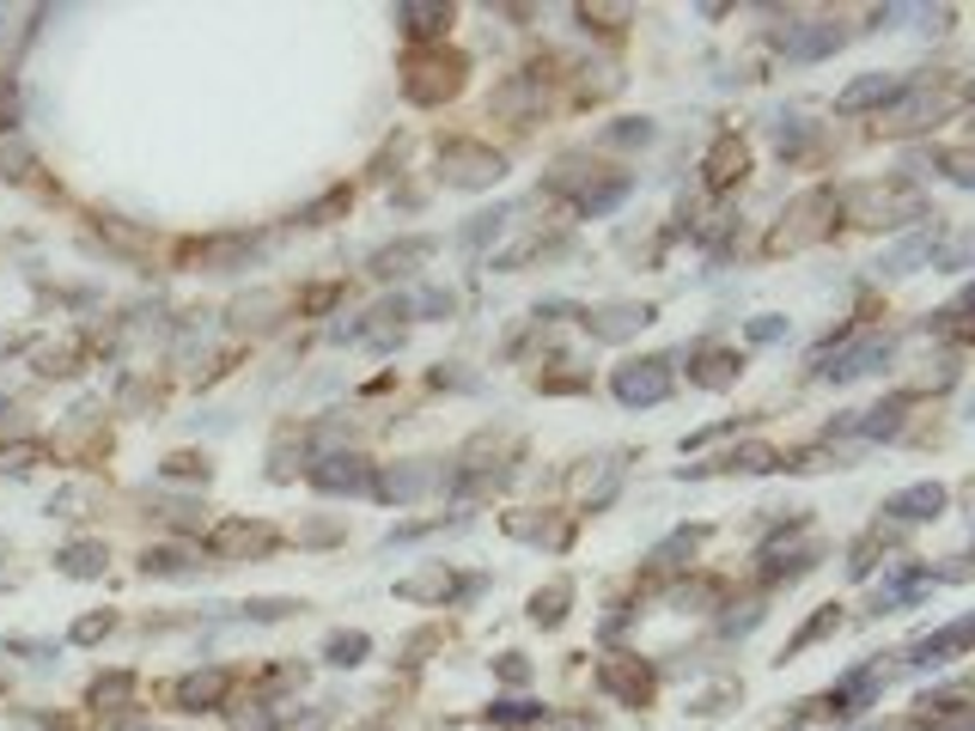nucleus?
<instances>
[{
    "instance_id": "1",
    "label": "nucleus",
    "mask_w": 975,
    "mask_h": 731,
    "mask_svg": "<svg viewBox=\"0 0 975 731\" xmlns=\"http://www.w3.org/2000/svg\"><path fill=\"white\" fill-rule=\"evenodd\" d=\"M439 165H446V183H458V189H488V183L506 177V159L482 140H446Z\"/></svg>"
},
{
    "instance_id": "2",
    "label": "nucleus",
    "mask_w": 975,
    "mask_h": 731,
    "mask_svg": "<svg viewBox=\"0 0 975 731\" xmlns=\"http://www.w3.org/2000/svg\"><path fill=\"white\" fill-rule=\"evenodd\" d=\"M458 86H464V56H415L409 80H402V91H409L415 104H439Z\"/></svg>"
},
{
    "instance_id": "3",
    "label": "nucleus",
    "mask_w": 975,
    "mask_h": 731,
    "mask_svg": "<svg viewBox=\"0 0 975 731\" xmlns=\"http://www.w3.org/2000/svg\"><path fill=\"white\" fill-rule=\"evenodd\" d=\"M610 390H616V402H628V409L665 402V390H671V360H628V366H616Z\"/></svg>"
},
{
    "instance_id": "4",
    "label": "nucleus",
    "mask_w": 975,
    "mask_h": 731,
    "mask_svg": "<svg viewBox=\"0 0 975 731\" xmlns=\"http://www.w3.org/2000/svg\"><path fill=\"white\" fill-rule=\"evenodd\" d=\"M311 488H323V494H372V488H379V476H372L367 457L330 451V457H318V464H311Z\"/></svg>"
},
{
    "instance_id": "5",
    "label": "nucleus",
    "mask_w": 975,
    "mask_h": 731,
    "mask_svg": "<svg viewBox=\"0 0 975 731\" xmlns=\"http://www.w3.org/2000/svg\"><path fill=\"white\" fill-rule=\"evenodd\" d=\"M854 202H860V220H866V226H903V220L920 214V195L903 189V183H890V189H884V183H872V189H860Z\"/></svg>"
},
{
    "instance_id": "6",
    "label": "nucleus",
    "mask_w": 975,
    "mask_h": 731,
    "mask_svg": "<svg viewBox=\"0 0 975 731\" xmlns=\"http://www.w3.org/2000/svg\"><path fill=\"white\" fill-rule=\"evenodd\" d=\"M884 360H890V342H884V335H866V342L841 348V354H817V372H823V378H836V384H848V378L878 372Z\"/></svg>"
},
{
    "instance_id": "7",
    "label": "nucleus",
    "mask_w": 975,
    "mask_h": 731,
    "mask_svg": "<svg viewBox=\"0 0 975 731\" xmlns=\"http://www.w3.org/2000/svg\"><path fill=\"white\" fill-rule=\"evenodd\" d=\"M841 25H829V19H817V25H787V31H774V43L787 49L792 61H817V56H836L841 49Z\"/></svg>"
},
{
    "instance_id": "8",
    "label": "nucleus",
    "mask_w": 975,
    "mask_h": 731,
    "mask_svg": "<svg viewBox=\"0 0 975 731\" xmlns=\"http://www.w3.org/2000/svg\"><path fill=\"white\" fill-rule=\"evenodd\" d=\"M945 513V488L939 481H915V488L890 494L884 500V518H896V525H927V518Z\"/></svg>"
},
{
    "instance_id": "9",
    "label": "nucleus",
    "mask_w": 975,
    "mask_h": 731,
    "mask_svg": "<svg viewBox=\"0 0 975 731\" xmlns=\"http://www.w3.org/2000/svg\"><path fill=\"white\" fill-rule=\"evenodd\" d=\"M579 323L597 335V342H622V335H634V330L653 323V305H604V311H585Z\"/></svg>"
},
{
    "instance_id": "10",
    "label": "nucleus",
    "mask_w": 975,
    "mask_h": 731,
    "mask_svg": "<svg viewBox=\"0 0 975 731\" xmlns=\"http://www.w3.org/2000/svg\"><path fill=\"white\" fill-rule=\"evenodd\" d=\"M226 689H232L226 671H195V676H177V683H172V701H177V708H189V713H207V708H220V701H226Z\"/></svg>"
},
{
    "instance_id": "11",
    "label": "nucleus",
    "mask_w": 975,
    "mask_h": 731,
    "mask_svg": "<svg viewBox=\"0 0 975 731\" xmlns=\"http://www.w3.org/2000/svg\"><path fill=\"white\" fill-rule=\"evenodd\" d=\"M908 91V74H866V80H854L848 91L836 98V110H872V104H890V98H903Z\"/></svg>"
},
{
    "instance_id": "12",
    "label": "nucleus",
    "mask_w": 975,
    "mask_h": 731,
    "mask_svg": "<svg viewBox=\"0 0 975 731\" xmlns=\"http://www.w3.org/2000/svg\"><path fill=\"white\" fill-rule=\"evenodd\" d=\"M597 683H604V689H610V695H616V701H628V708H641V701H646V689H653V676L641 671V659H634V664H622V659H604V664H597Z\"/></svg>"
},
{
    "instance_id": "13",
    "label": "nucleus",
    "mask_w": 975,
    "mask_h": 731,
    "mask_svg": "<svg viewBox=\"0 0 975 731\" xmlns=\"http://www.w3.org/2000/svg\"><path fill=\"white\" fill-rule=\"evenodd\" d=\"M275 548V530L269 525H220L214 530V555L238 561V555H269Z\"/></svg>"
},
{
    "instance_id": "14",
    "label": "nucleus",
    "mask_w": 975,
    "mask_h": 731,
    "mask_svg": "<svg viewBox=\"0 0 975 731\" xmlns=\"http://www.w3.org/2000/svg\"><path fill=\"white\" fill-rule=\"evenodd\" d=\"M433 481H439V469H433V464H427V457H421V464L384 469V476H379V488H372V494H384V500H415V494H427V488H433Z\"/></svg>"
},
{
    "instance_id": "15",
    "label": "nucleus",
    "mask_w": 975,
    "mask_h": 731,
    "mask_svg": "<svg viewBox=\"0 0 975 731\" xmlns=\"http://www.w3.org/2000/svg\"><path fill=\"white\" fill-rule=\"evenodd\" d=\"M903 110H896L890 116V123H884V128H890V135H908V128H933V123H939V116L945 110H952V104H945V98H927V91H915V80H908V91H903Z\"/></svg>"
},
{
    "instance_id": "16",
    "label": "nucleus",
    "mask_w": 975,
    "mask_h": 731,
    "mask_svg": "<svg viewBox=\"0 0 975 731\" xmlns=\"http://www.w3.org/2000/svg\"><path fill=\"white\" fill-rule=\"evenodd\" d=\"M433 256V238H402V244H384L379 256H372V274L379 281H397V274H409L415 263H427Z\"/></svg>"
},
{
    "instance_id": "17",
    "label": "nucleus",
    "mask_w": 975,
    "mask_h": 731,
    "mask_svg": "<svg viewBox=\"0 0 975 731\" xmlns=\"http://www.w3.org/2000/svg\"><path fill=\"white\" fill-rule=\"evenodd\" d=\"M969 646V622L957 616L952 628H939V634H927V640H915V664H945L952 652H964Z\"/></svg>"
},
{
    "instance_id": "18",
    "label": "nucleus",
    "mask_w": 975,
    "mask_h": 731,
    "mask_svg": "<svg viewBox=\"0 0 975 731\" xmlns=\"http://www.w3.org/2000/svg\"><path fill=\"white\" fill-rule=\"evenodd\" d=\"M397 25L409 37H439L451 25V7H427V0H402L397 7Z\"/></svg>"
},
{
    "instance_id": "19",
    "label": "nucleus",
    "mask_w": 975,
    "mask_h": 731,
    "mask_svg": "<svg viewBox=\"0 0 975 731\" xmlns=\"http://www.w3.org/2000/svg\"><path fill=\"white\" fill-rule=\"evenodd\" d=\"M397 597H409V604H446L451 597V573L446 567H427V573H409V579H397Z\"/></svg>"
},
{
    "instance_id": "20",
    "label": "nucleus",
    "mask_w": 975,
    "mask_h": 731,
    "mask_svg": "<svg viewBox=\"0 0 975 731\" xmlns=\"http://www.w3.org/2000/svg\"><path fill=\"white\" fill-rule=\"evenodd\" d=\"M738 177H744V147H738V140L725 135L720 147L708 153V183H713V189H732Z\"/></svg>"
},
{
    "instance_id": "21",
    "label": "nucleus",
    "mask_w": 975,
    "mask_h": 731,
    "mask_svg": "<svg viewBox=\"0 0 975 731\" xmlns=\"http://www.w3.org/2000/svg\"><path fill=\"white\" fill-rule=\"evenodd\" d=\"M56 567L68 573V579H98L104 573V543H68L56 555Z\"/></svg>"
},
{
    "instance_id": "22",
    "label": "nucleus",
    "mask_w": 975,
    "mask_h": 731,
    "mask_svg": "<svg viewBox=\"0 0 975 731\" xmlns=\"http://www.w3.org/2000/svg\"><path fill=\"white\" fill-rule=\"evenodd\" d=\"M927 256H939V238H933V232H915L908 244H896V251L884 256V274H908L915 263H927Z\"/></svg>"
},
{
    "instance_id": "23",
    "label": "nucleus",
    "mask_w": 975,
    "mask_h": 731,
    "mask_svg": "<svg viewBox=\"0 0 975 731\" xmlns=\"http://www.w3.org/2000/svg\"><path fill=\"white\" fill-rule=\"evenodd\" d=\"M689 378H695V384H708V390L738 384V354H720V348H708V354H701V366H695Z\"/></svg>"
},
{
    "instance_id": "24",
    "label": "nucleus",
    "mask_w": 975,
    "mask_h": 731,
    "mask_svg": "<svg viewBox=\"0 0 975 731\" xmlns=\"http://www.w3.org/2000/svg\"><path fill=\"white\" fill-rule=\"evenodd\" d=\"M367 652H372V640L360 634V628H354V634H330V640H323V659H330L335 671H354V664L367 659Z\"/></svg>"
},
{
    "instance_id": "25",
    "label": "nucleus",
    "mask_w": 975,
    "mask_h": 731,
    "mask_svg": "<svg viewBox=\"0 0 975 731\" xmlns=\"http://www.w3.org/2000/svg\"><path fill=\"white\" fill-rule=\"evenodd\" d=\"M506 537H518V543H562L567 530L555 525V518H525V513H506Z\"/></svg>"
},
{
    "instance_id": "26",
    "label": "nucleus",
    "mask_w": 975,
    "mask_h": 731,
    "mask_svg": "<svg viewBox=\"0 0 975 731\" xmlns=\"http://www.w3.org/2000/svg\"><path fill=\"white\" fill-rule=\"evenodd\" d=\"M622 195H628V177H610V183H597V189H585V195H579V214H585V220H597V214H610V207H616Z\"/></svg>"
},
{
    "instance_id": "27",
    "label": "nucleus",
    "mask_w": 975,
    "mask_h": 731,
    "mask_svg": "<svg viewBox=\"0 0 975 731\" xmlns=\"http://www.w3.org/2000/svg\"><path fill=\"white\" fill-rule=\"evenodd\" d=\"M567 597H574V592H567V585L555 579L549 592H537V597H530V622H543V628H555V622L567 616Z\"/></svg>"
},
{
    "instance_id": "28",
    "label": "nucleus",
    "mask_w": 975,
    "mask_h": 731,
    "mask_svg": "<svg viewBox=\"0 0 975 731\" xmlns=\"http://www.w3.org/2000/svg\"><path fill=\"white\" fill-rule=\"evenodd\" d=\"M147 573H159V579H177V573H189V555L184 548H147V561H140Z\"/></svg>"
},
{
    "instance_id": "29",
    "label": "nucleus",
    "mask_w": 975,
    "mask_h": 731,
    "mask_svg": "<svg viewBox=\"0 0 975 731\" xmlns=\"http://www.w3.org/2000/svg\"><path fill=\"white\" fill-rule=\"evenodd\" d=\"M732 469H750V476H769V469H780V451H769V446H744V451H732L725 457Z\"/></svg>"
},
{
    "instance_id": "30",
    "label": "nucleus",
    "mask_w": 975,
    "mask_h": 731,
    "mask_svg": "<svg viewBox=\"0 0 975 731\" xmlns=\"http://www.w3.org/2000/svg\"><path fill=\"white\" fill-rule=\"evenodd\" d=\"M488 720H500V725H525V720H543V708H537V701H494Z\"/></svg>"
},
{
    "instance_id": "31",
    "label": "nucleus",
    "mask_w": 975,
    "mask_h": 731,
    "mask_svg": "<svg viewBox=\"0 0 975 731\" xmlns=\"http://www.w3.org/2000/svg\"><path fill=\"white\" fill-rule=\"evenodd\" d=\"M604 140H616V147H634V140H641V147H646V140H653V123H646V116L634 123V116H628V123L604 128Z\"/></svg>"
},
{
    "instance_id": "32",
    "label": "nucleus",
    "mask_w": 975,
    "mask_h": 731,
    "mask_svg": "<svg viewBox=\"0 0 975 731\" xmlns=\"http://www.w3.org/2000/svg\"><path fill=\"white\" fill-rule=\"evenodd\" d=\"M110 628H116V616H110V610H98V616L74 622V640H80V646H92V640H104V634H110Z\"/></svg>"
},
{
    "instance_id": "33",
    "label": "nucleus",
    "mask_w": 975,
    "mask_h": 731,
    "mask_svg": "<svg viewBox=\"0 0 975 731\" xmlns=\"http://www.w3.org/2000/svg\"><path fill=\"white\" fill-rule=\"evenodd\" d=\"M695 543H701V530H677L671 543H659L653 548V561H677V555H695Z\"/></svg>"
},
{
    "instance_id": "34",
    "label": "nucleus",
    "mask_w": 975,
    "mask_h": 731,
    "mask_svg": "<svg viewBox=\"0 0 975 731\" xmlns=\"http://www.w3.org/2000/svg\"><path fill=\"white\" fill-rule=\"evenodd\" d=\"M500 220H506V214H476L470 226H464V244H470V251H476V244H482L488 232H500Z\"/></svg>"
},
{
    "instance_id": "35",
    "label": "nucleus",
    "mask_w": 975,
    "mask_h": 731,
    "mask_svg": "<svg viewBox=\"0 0 975 731\" xmlns=\"http://www.w3.org/2000/svg\"><path fill=\"white\" fill-rule=\"evenodd\" d=\"M451 305H458V299L439 293V286H427V293H421V311H427V318H451Z\"/></svg>"
},
{
    "instance_id": "36",
    "label": "nucleus",
    "mask_w": 975,
    "mask_h": 731,
    "mask_svg": "<svg viewBox=\"0 0 975 731\" xmlns=\"http://www.w3.org/2000/svg\"><path fill=\"white\" fill-rule=\"evenodd\" d=\"M787 335V318H757L750 323V342H780Z\"/></svg>"
},
{
    "instance_id": "37",
    "label": "nucleus",
    "mask_w": 975,
    "mask_h": 731,
    "mask_svg": "<svg viewBox=\"0 0 975 731\" xmlns=\"http://www.w3.org/2000/svg\"><path fill=\"white\" fill-rule=\"evenodd\" d=\"M165 476H207V464H202L195 451H177L172 464H165Z\"/></svg>"
},
{
    "instance_id": "38",
    "label": "nucleus",
    "mask_w": 975,
    "mask_h": 731,
    "mask_svg": "<svg viewBox=\"0 0 975 731\" xmlns=\"http://www.w3.org/2000/svg\"><path fill=\"white\" fill-rule=\"evenodd\" d=\"M829 628H836V610H823V616H817V622H811V628H805L799 640H792V646H811V640H823Z\"/></svg>"
},
{
    "instance_id": "39",
    "label": "nucleus",
    "mask_w": 975,
    "mask_h": 731,
    "mask_svg": "<svg viewBox=\"0 0 975 731\" xmlns=\"http://www.w3.org/2000/svg\"><path fill=\"white\" fill-rule=\"evenodd\" d=\"M123 695H128V676H110V683H98V689H92L98 708H104V701H123Z\"/></svg>"
}]
</instances>
